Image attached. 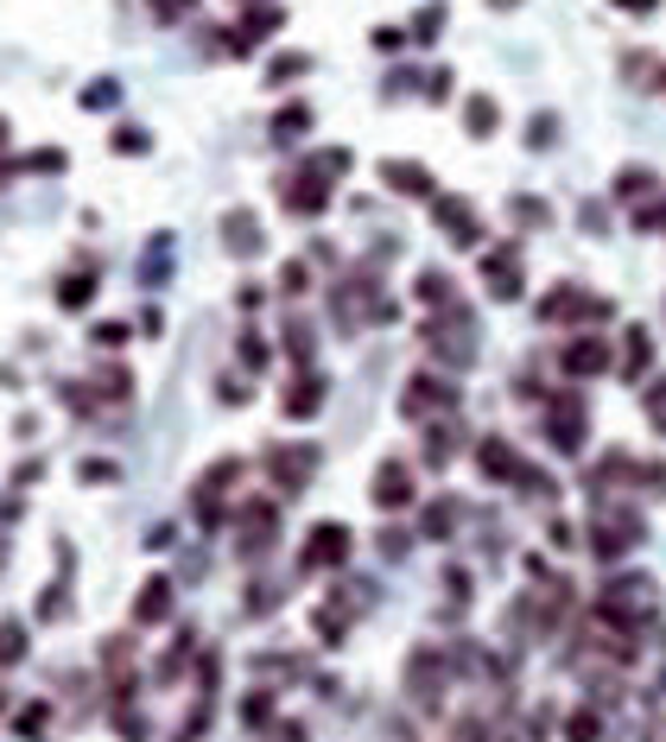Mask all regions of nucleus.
I'll list each match as a JSON object with an SVG mask.
<instances>
[{"label": "nucleus", "instance_id": "1", "mask_svg": "<svg viewBox=\"0 0 666 742\" xmlns=\"http://www.w3.org/2000/svg\"><path fill=\"white\" fill-rule=\"evenodd\" d=\"M584 533H591V553L603 558V565H616V558H629L634 546H641V533H648V527H641L634 508H609V502H596V515H591Z\"/></svg>", "mask_w": 666, "mask_h": 742}, {"label": "nucleus", "instance_id": "2", "mask_svg": "<svg viewBox=\"0 0 666 742\" xmlns=\"http://www.w3.org/2000/svg\"><path fill=\"white\" fill-rule=\"evenodd\" d=\"M425 349L439 356L444 369H470V362H477V324H470V311H464V305L439 311V318L425 324Z\"/></svg>", "mask_w": 666, "mask_h": 742}, {"label": "nucleus", "instance_id": "3", "mask_svg": "<svg viewBox=\"0 0 666 742\" xmlns=\"http://www.w3.org/2000/svg\"><path fill=\"white\" fill-rule=\"evenodd\" d=\"M457 400H464V394H457V381H451V374H412L407 387H400V419H412V425H432V419H451V412H457Z\"/></svg>", "mask_w": 666, "mask_h": 742}, {"label": "nucleus", "instance_id": "4", "mask_svg": "<svg viewBox=\"0 0 666 742\" xmlns=\"http://www.w3.org/2000/svg\"><path fill=\"white\" fill-rule=\"evenodd\" d=\"M609 318V298H596V293H584L578 280H565V286H553V293L540 298V324H603Z\"/></svg>", "mask_w": 666, "mask_h": 742}, {"label": "nucleus", "instance_id": "5", "mask_svg": "<svg viewBox=\"0 0 666 742\" xmlns=\"http://www.w3.org/2000/svg\"><path fill=\"white\" fill-rule=\"evenodd\" d=\"M349 546H356V533H349L343 520H318V527L305 533V546H298V571H343V565H349Z\"/></svg>", "mask_w": 666, "mask_h": 742}, {"label": "nucleus", "instance_id": "6", "mask_svg": "<svg viewBox=\"0 0 666 742\" xmlns=\"http://www.w3.org/2000/svg\"><path fill=\"white\" fill-rule=\"evenodd\" d=\"M260 470H267V483L280 489V495H305L311 477H318V450L311 445H273L260 457Z\"/></svg>", "mask_w": 666, "mask_h": 742}, {"label": "nucleus", "instance_id": "7", "mask_svg": "<svg viewBox=\"0 0 666 742\" xmlns=\"http://www.w3.org/2000/svg\"><path fill=\"white\" fill-rule=\"evenodd\" d=\"M558 369L571 374V381H596V374L616 369V349H609V336L578 331V336H565V343H558Z\"/></svg>", "mask_w": 666, "mask_h": 742}, {"label": "nucleus", "instance_id": "8", "mask_svg": "<svg viewBox=\"0 0 666 742\" xmlns=\"http://www.w3.org/2000/svg\"><path fill=\"white\" fill-rule=\"evenodd\" d=\"M546 445L558 450V457H578L584 450V394H553L546 400Z\"/></svg>", "mask_w": 666, "mask_h": 742}, {"label": "nucleus", "instance_id": "9", "mask_svg": "<svg viewBox=\"0 0 666 742\" xmlns=\"http://www.w3.org/2000/svg\"><path fill=\"white\" fill-rule=\"evenodd\" d=\"M273 540H280V508H273V502H242V508H235V553L267 558Z\"/></svg>", "mask_w": 666, "mask_h": 742}, {"label": "nucleus", "instance_id": "10", "mask_svg": "<svg viewBox=\"0 0 666 742\" xmlns=\"http://www.w3.org/2000/svg\"><path fill=\"white\" fill-rule=\"evenodd\" d=\"M242 470H248L242 457H217V463H210V470L197 477V520H203V527H217V520H222L229 483H242Z\"/></svg>", "mask_w": 666, "mask_h": 742}, {"label": "nucleus", "instance_id": "11", "mask_svg": "<svg viewBox=\"0 0 666 742\" xmlns=\"http://www.w3.org/2000/svg\"><path fill=\"white\" fill-rule=\"evenodd\" d=\"M482 286H489L495 305L520 298V286H527V273H520V242H502V248H489V255H482Z\"/></svg>", "mask_w": 666, "mask_h": 742}, {"label": "nucleus", "instance_id": "12", "mask_svg": "<svg viewBox=\"0 0 666 742\" xmlns=\"http://www.w3.org/2000/svg\"><path fill=\"white\" fill-rule=\"evenodd\" d=\"M280 203H286L293 217H324V210H331V178H318L311 165H298V172L280 178Z\"/></svg>", "mask_w": 666, "mask_h": 742}, {"label": "nucleus", "instance_id": "13", "mask_svg": "<svg viewBox=\"0 0 666 742\" xmlns=\"http://www.w3.org/2000/svg\"><path fill=\"white\" fill-rule=\"evenodd\" d=\"M374 508H381V515H400V508H412V495H419V489H412V463L407 457H387V463H381V470H374Z\"/></svg>", "mask_w": 666, "mask_h": 742}, {"label": "nucleus", "instance_id": "14", "mask_svg": "<svg viewBox=\"0 0 666 742\" xmlns=\"http://www.w3.org/2000/svg\"><path fill=\"white\" fill-rule=\"evenodd\" d=\"M324 400H331V381L318 369H298L293 381H286V394H280V412H286V419H318Z\"/></svg>", "mask_w": 666, "mask_h": 742}, {"label": "nucleus", "instance_id": "15", "mask_svg": "<svg viewBox=\"0 0 666 742\" xmlns=\"http://www.w3.org/2000/svg\"><path fill=\"white\" fill-rule=\"evenodd\" d=\"M407 692L419 705H439V692H444V654L439 647H412L407 654Z\"/></svg>", "mask_w": 666, "mask_h": 742}, {"label": "nucleus", "instance_id": "16", "mask_svg": "<svg viewBox=\"0 0 666 742\" xmlns=\"http://www.w3.org/2000/svg\"><path fill=\"white\" fill-rule=\"evenodd\" d=\"M432 217H439L444 242H457V248H477L482 242V223H477V210H470L464 197H432Z\"/></svg>", "mask_w": 666, "mask_h": 742}, {"label": "nucleus", "instance_id": "17", "mask_svg": "<svg viewBox=\"0 0 666 742\" xmlns=\"http://www.w3.org/2000/svg\"><path fill=\"white\" fill-rule=\"evenodd\" d=\"M222 248H229L235 260H255L260 248H267V235H260V217H255V210H229V217H222Z\"/></svg>", "mask_w": 666, "mask_h": 742}, {"label": "nucleus", "instance_id": "18", "mask_svg": "<svg viewBox=\"0 0 666 742\" xmlns=\"http://www.w3.org/2000/svg\"><path fill=\"white\" fill-rule=\"evenodd\" d=\"M381 185L394 197H432V172L419 159H381Z\"/></svg>", "mask_w": 666, "mask_h": 742}, {"label": "nucleus", "instance_id": "19", "mask_svg": "<svg viewBox=\"0 0 666 742\" xmlns=\"http://www.w3.org/2000/svg\"><path fill=\"white\" fill-rule=\"evenodd\" d=\"M172 603H178V596H172V578H147V584H140V596H134V622H140V629L172 622Z\"/></svg>", "mask_w": 666, "mask_h": 742}, {"label": "nucleus", "instance_id": "20", "mask_svg": "<svg viewBox=\"0 0 666 742\" xmlns=\"http://www.w3.org/2000/svg\"><path fill=\"white\" fill-rule=\"evenodd\" d=\"M477 470L489 477V483H515L527 463H520V450L508 445V438H482V445H477Z\"/></svg>", "mask_w": 666, "mask_h": 742}, {"label": "nucleus", "instance_id": "21", "mask_svg": "<svg viewBox=\"0 0 666 742\" xmlns=\"http://www.w3.org/2000/svg\"><path fill=\"white\" fill-rule=\"evenodd\" d=\"M648 362H654V336L641 331V324H629V331H622V362H616V369L629 374V381H641Z\"/></svg>", "mask_w": 666, "mask_h": 742}, {"label": "nucleus", "instance_id": "22", "mask_svg": "<svg viewBox=\"0 0 666 742\" xmlns=\"http://www.w3.org/2000/svg\"><path fill=\"white\" fill-rule=\"evenodd\" d=\"M89 387H96V400H102V407H127V400H134V374L121 369V362L96 369V381H89Z\"/></svg>", "mask_w": 666, "mask_h": 742}, {"label": "nucleus", "instance_id": "23", "mask_svg": "<svg viewBox=\"0 0 666 742\" xmlns=\"http://www.w3.org/2000/svg\"><path fill=\"white\" fill-rule=\"evenodd\" d=\"M457 438H464V432H457V419H432V425H425V463L444 470V463L457 457Z\"/></svg>", "mask_w": 666, "mask_h": 742}, {"label": "nucleus", "instance_id": "24", "mask_svg": "<svg viewBox=\"0 0 666 742\" xmlns=\"http://www.w3.org/2000/svg\"><path fill=\"white\" fill-rule=\"evenodd\" d=\"M464 127H470V140H489V134L502 127V102H495V96H470V102H464Z\"/></svg>", "mask_w": 666, "mask_h": 742}, {"label": "nucleus", "instance_id": "25", "mask_svg": "<svg viewBox=\"0 0 666 742\" xmlns=\"http://www.w3.org/2000/svg\"><path fill=\"white\" fill-rule=\"evenodd\" d=\"M419 305L451 311V305H457V280H451V273H439V267H425V273H419Z\"/></svg>", "mask_w": 666, "mask_h": 742}, {"label": "nucleus", "instance_id": "26", "mask_svg": "<svg viewBox=\"0 0 666 742\" xmlns=\"http://www.w3.org/2000/svg\"><path fill=\"white\" fill-rule=\"evenodd\" d=\"M457 520H464V502H451V495H444V502H432V508L419 515V527H425V540H451V533H457Z\"/></svg>", "mask_w": 666, "mask_h": 742}, {"label": "nucleus", "instance_id": "27", "mask_svg": "<svg viewBox=\"0 0 666 742\" xmlns=\"http://www.w3.org/2000/svg\"><path fill=\"white\" fill-rule=\"evenodd\" d=\"M654 185H661V178H654L648 165H622V172H616V197H622V203H641V197H654Z\"/></svg>", "mask_w": 666, "mask_h": 742}, {"label": "nucleus", "instance_id": "28", "mask_svg": "<svg viewBox=\"0 0 666 742\" xmlns=\"http://www.w3.org/2000/svg\"><path fill=\"white\" fill-rule=\"evenodd\" d=\"M311 127V102H286V109L273 114V140H298Z\"/></svg>", "mask_w": 666, "mask_h": 742}, {"label": "nucleus", "instance_id": "29", "mask_svg": "<svg viewBox=\"0 0 666 742\" xmlns=\"http://www.w3.org/2000/svg\"><path fill=\"white\" fill-rule=\"evenodd\" d=\"M641 412H648V425L666 438V374H654V381L641 387Z\"/></svg>", "mask_w": 666, "mask_h": 742}, {"label": "nucleus", "instance_id": "30", "mask_svg": "<svg viewBox=\"0 0 666 742\" xmlns=\"http://www.w3.org/2000/svg\"><path fill=\"white\" fill-rule=\"evenodd\" d=\"M89 298H96V273H71V280L58 286V305H64V311H83Z\"/></svg>", "mask_w": 666, "mask_h": 742}, {"label": "nucleus", "instance_id": "31", "mask_svg": "<svg viewBox=\"0 0 666 742\" xmlns=\"http://www.w3.org/2000/svg\"><path fill=\"white\" fill-rule=\"evenodd\" d=\"M305 71H311V58H305V51H280V58L267 64V83H293V76H305Z\"/></svg>", "mask_w": 666, "mask_h": 742}, {"label": "nucleus", "instance_id": "32", "mask_svg": "<svg viewBox=\"0 0 666 742\" xmlns=\"http://www.w3.org/2000/svg\"><path fill=\"white\" fill-rule=\"evenodd\" d=\"M311 349H318V336H311V324H286V356H293L298 369H311Z\"/></svg>", "mask_w": 666, "mask_h": 742}, {"label": "nucleus", "instance_id": "33", "mask_svg": "<svg viewBox=\"0 0 666 742\" xmlns=\"http://www.w3.org/2000/svg\"><path fill=\"white\" fill-rule=\"evenodd\" d=\"M603 737V717H596V710H571V717H565V742H596Z\"/></svg>", "mask_w": 666, "mask_h": 742}, {"label": "nucleus", "instance_id": "34", "mask_svg": "<svg viewBox=\"0 0 666 742\" xmlns=\"http://www.w3.org/2000/svg\"><path fill=\"white\" fill-rule=\"evenodd\" d=\"M20 660H26V629L0 622V667H20Z\"/></svg>", "mask_w": 666, "mask_h": 742}, {"label": "nucleus", "instance_id": "35", "mask_svg": "<svg viewBox=\"0 0 666 742\" xmlns=\"http://www.w3.org/2000/svg\"><path fill=\"white\" fill-rule=\"evenodd\" d=\"M280 293L286 298L311 293V260H286V267H280Z\"/></svg>", "mask_w": 666, "mask_h": 742}, {"label": "nucleus", "instance_id": "36", "mask_svg": "<svg viewBox=\"0 0 666 742\" xmlns=\"http://www.w3.org/2000/svg\"><path fill=\"white\" fill-rule=\"evenodd\" d=\"M439 26H444V0H425V7H419V20H412V38H419V45H432Z\"/></svg>", "mask_w": 666, "mask_h": 742}, {"label": "nucleus", "instance_id": "37", "mask_svg": "<svg viewBox=\"0 0 666 742\" xmlns=\"http://www.w3.org/2000/svg\"><path fill=\"white\" fill-rule=\"evenodd\" d=\"M147 13L159 20V26H178V20L197 13V0H147Z\"/></svg>", "mask_w": 666, "mask_h": 742}, {"label": "nucleus", "instance_id": "38", "mask_svg": "<svg viewBox=\"0 0 666 742\" xmlns=\"http://www.w3.org/2000/svg\"><path fill=\"white\" fill-rule=\"evenodd\" d=\"M71 159H64V147H38V152H26L20 159V172H64Z\"/></svg>", "mask_w": 666, "mask_h": 742}, {"label": "nucleus", "instance_id": "39", "mask_svg": "<svg viewBox=\"0 0 666 742\" xmlns=\"http://www.w3.org/2000/svg\"><path fill=\"white\" fill-rule=\"evenodd\" d=\"M114 102H121V83H114V76H102V83L83 89V109H114Z\"/></svg>", "mask_w": 666, "mask_h": 742}, {"label": "nucleus", "instance_id": "40", "mask_svg": "<svg viewBox=\"0 0 666 742\" xmlns=\"http://www.w3.org/2000/svg\"><path fill=\"white\" fill-rule=\"evenodd\" d=\"M311 172H318V178H343V172H349V152H343V147H324L318 159H311Z\"/></svg>", "mask_w": 666, "mask_h": 742}, {"label": "nucleus", "instance_id": "41", "mask_svg": "<svg viewBox=\"0 0 666 742\" xmlns=\"http://www.w3.org/2000/svg\"><path fill=\"white\" fill-rule=\"evenodd\" d=\"M38 616H45V622H64V616H71V596H64V584H51V591L38 596Z\"/></svg>", "mask_w": 666, "mask_h": 742}, {"label": "nucleus", "instance_id": "42", "mask_svg": "<svg viewBox=\"0 0 666 742\" xmlns=\"http://www.w3.org/2000/svg\"><path fill=\"white\" fill-rule=\"evenodd\" d=\"M242 369H267V343H260V331H242Z\"/></svg>", "mask_w": 666, "mask_h": 742}, {"label": "nucleus", "instance_id": "43", "mask_svg": "<svg viewBox=\"0 0 666 742\" xmlns=\"http://www.w3.org/2000/svg\"><path fill=\"white\" fill-rule=\"evenodd\" d=\"M89 343H96V349H121V343H127V324H96V331H89Z\"/></svg>", "mask_w": 666, "mask_h": 742}, {"label": "nucleus", "instance_id": "44", "mask_svg": "<svg viewBox=\"0 0 666 742\" xmlns=\"http://www.w3.org/2000/svg\"><path fill=\"white\" fill-rule=\"evenodd\" d=\"M267 717H273V698H267V692H255V698L242 705V724H248V730H260Z\"/></svg>", "mask_w": 666, "mask_h": 742}, {"label": "nucleus", "instance_id": "45", "mask_svg": "<svg viewBox=\"0 0 666 742\" xmlns=\"http://www.w3.org/2000/svg\"><path fill=\"white\" fill-rule=\"evenodd\" d=\"M152 140H147V127H121V134H114V152H147Z\"/></svg>", "mask_w": 666, "mask_h": 742}, {"label": "nucleus", "instance_id": "46", "mask_svg": "<svg viewBox=\"0 0 666 742\" xmlns=\"http://www.w3.org/2000/svg\"><path fill=\"white\" fill-rule=\"evenodd\" d=\"M267 609H280V591H273V584H255V596H248V616H267Z\"/></svg>", "mask_w": 666, "mask_h": 742}, {"label": "nucleus", "instance_id": "47", "mask_svg": "<svg viewBox=\"0 0 666 742\" xmlns=\"http://www.w3.org/2000/svg\"><path fill=\"white\" fill-rule=\"evenodd\" d=\"M515 217H520V223H553V210L533 203V197H515Z\"/></svg>", "mask_w": 666, "mask_h": 742}, {"label": "nucleus", "instance_id": "48", "mask_svg": "<svg viewBox=\"0 0 666 742\" xmlns=\"http://www.w3.org/2000/svg\"><path fill=\"white\" fill-rule=\"evenodd\" d=\"M634 223H641V228H661V235H666V197H661V203H641V210H634Z\"/></svg>", "mask_w": 666, "mask_h": 742}, {"label": "nucleus", "instance_id": "49", "mask_svg": "<svg viewBox=\"0 0 666 742\" xmlns=\"http://www.w3.org/2000/svg\"><path fill=\"white\" fill-rule=\"evenodd\" d=\"M553 114H533V134H527V147H553Z\"/></svg>", "mask_w": 666, "mask_h": 742}, {"label": "nucleus", "instance_id": "50", "mask_svg": "<svg viewBox=\"0 0 666 742\" xmlns=\"http://www.w3.org/2000/svg\"><path fill=\"white\" fill-rule=\"evenodd\" d=\"M451 83H457L451 71H432V76H425V102H444V96H451Z\"/></svg>", "mask_w": 666, "mask_h": 742}, {"label": "nucleus", "instance_id": "51", "mask_svg": "<svg viewBox=\"0 0 666 742\" xmlns=\"http://www.w3.org/2000/svg\"><path fill=\"white\" fill-rule=\"evenodd\" d=\"M407 38H412V33H400V26H374V45H381V51H400Z\"/></svg>", "mask_w": 666, "mask_h": 742}, {"label": "nucleus", "instance_id": "52", "mask_svg": "<svg viewBox=\"0 0 666 742\" xmlns=\"http://www.w3.org/2000/svg\"><path fill=\"white\" fill-rule=\"evenodd\" d=\"M457 742H489V724H482V717H464V724H457Z\"/></svg>", "mask_w": 666, "mask_h": 742}, {"label": "nucleus", "instance_id": "53", "mask_svg": "<svg viewBox=\"0 0 666 742\" xmlns=\"http://www.w3.org/2000/svg\"><path fill=\"white\" fill-rule=\"evenodd\" d=\"M83 483H114V463H102V457H89V463H83Z\"/></svg>", "mask_w": 666, "mask_h": 742}, {"label": "nucleus", "instance_id": "54", "mask_svg": "<svg viewBox=\"0 0 666 742\" xmlns=\"http://www.w3.org/2000/svg\"><path fill=\"white\" fill-rule=\"evenodd\" d=\"M407 540H412V533H400V527H387V533H381V553H387V558H400V553H407Z\"/></svg>", "mask_w": 666, "mask_h": 742}, {"label": "nucleus", "instance_id": "55", "mask_svg": "<svg viewBox=\"0 0 666 742\" xmlns=\"http://www.w3.org/2000/svg\"><path fill=\"white\" fill-rule=\"evenodd\" d=\"M7 134H13V127H7V114H0V147H7ZM13 172H20V165H13V159H0V178H13Z\"/></svg>", "mask_w": 666, "mask_h": 742}, {"label": "nucleus", "instance_id": "56", "mask_svg": "<svg viewBox=\"0 0 666 742\" xmlns=\"http://www.w3.org/2000/svg\"><path fill=\"white\" fill-rule=\"evenodd\" d=\"M609 7H622V13H654L661 0H609Z\"/></svg>", "mask_w": 666, "mask_h": 742}, {"label": "nucleus", "instance_id": "57", "mask_svg": "<svg viewBox=\"0 0 666 742\" xmlns=\"http://www.w3.org/2000/svg\"><path fill=\"white\" fill-rule=\"evenodd\" d=\"M273 742H298V724H286V730H280V737H273Z\"/></svg>", "mask_w": 666, "mask_h": 742}, {"label": "nucleus", "instance_id": "58", "mask_svg": "<svg viewBox=\"0 0 666 742\" xmlns=\"http://www.w3.org/2000/svg\"><path fill=\"white\" fill-rule=\"evenodd\" d=\"M661 89H666V64H661Z\"/></svg>", "mask_w": 666, "mask_h": 742}, {"label": "nucleus", "instance_id": "59", "mask_svg": "<svg viewBox=\"0 0 666 742\" xmlns=\"http://www.w3.org/2000/svg\"><path fill=\"white\" fill-rule=\"evenodd\" d=\"M242 7H255V0H242ZM260 7H267V0H260Z\"/></svg>", "mask_w": 666, "mask_h": 742}, {"label": "nucleus", "instance_id": "60", "mask_svg": "<svg viewBox=\"0 0 666 742\" xmlns=\"http://www.w3.org/2000/svg\"><path fill=\"white\" fill-rule=\"evenodd\" d=\"M0 710H7V692H0Z\"/></svg>", "mask_w": 666, "mask_h": 742}, {"label": "nucleus", "instance_id": "61", "mask_svg": "<svg viewBox=\"0 0 666 742\" xmlns=\"http://www.w3.org/2000/svg\"><path fill=\"white\" fill-rule=\"evenodd\" d=\"M495 7H508V0H495Z\"/></svg>", "mask_w": 666, "mask_h": 742}]
</instances>
